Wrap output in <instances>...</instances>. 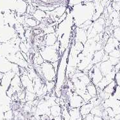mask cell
<instances>
[{"mask_svg":"<svg viewBox=\"0 0 120 120\" xmlns=\"http://www.w3.org/2000/svg\"><path fill=\"white\" fill-rule=\"evenodd\" d=\"M41 120H50L48 116H47L46 115L42 116L41 117Z\"/></svg>","mask_w":120,"mask_h":120,"instance_id":"6da1fadb","label":"cell"}]
</instances>
